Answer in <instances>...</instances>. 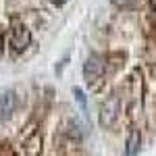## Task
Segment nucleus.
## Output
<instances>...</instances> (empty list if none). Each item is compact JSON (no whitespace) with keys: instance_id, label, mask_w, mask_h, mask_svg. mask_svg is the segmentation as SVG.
Here are the masks:
<instances>
[{"instance_id":"obj_6","label":"nucleus","mask_w":156,"mask_h":156,"mask_svg":"<svg viewBox=\"0 0 156 156\" xmlns=\"http://www.w3.org/2000/svg\"><path fill=\"white\" fill-rule=\"evenodd\" d=\"M112 4L119 9H133L137 4V0H112Z\"/></svg>"},{"instance_id":"obj_7","label":"nucleus","mask_w":156,"mask_h":156,"mask_svg":"<svg viewBox=\"0 0 156 156\" xmlns=\"http://www.w3.org/2000/svg\"><path fill=\"white\" fill-rule=\"evenodd\" d=\"M73 92H75V96H77V102L85 108V96H83V92H81V87H75Z\"/></svg>"},{"instance_id":"obj_1","label":"nucleus","mask_w":156,"mask_h":156,"mask_svg":"<svg viewBox=\"0 0 156 156\" xmlns=\"http://www.w3.org/2000/svg\"><path fill=\"white\" fill-rule=\"evenodd\" d=\"M119 112H121V100L119 96H110L106 98L102 104H100V112H98V123L108 129V127H112L117 119H119Z\"/></svg>"},{"instance_id":"obj_9","label":"nucleus","mask_w":156,"mask_h":156,"mask_svg":"<svg viewBox=\"0 0 156 156\" xmlns=\"http://www.w3.org/2000/svg\"><path fill=\"white\" fill-rule=\"evenodd\" d=\"M2 52H4V40H2V36H0V56H2Z\"/></svg>"},{"instance_id":"obj_8","label":"nucleus","mask_w":156,"mask_h":156,"mask_svg":"<svg viewBox=\"0 0 156 156\" xmlns=\"http://www.w3.org/2000/svg\"><path fill=\"white\" fill-rule=\"evenodd\" d=\"M48 2H52V4H56V6H60V4H65V2H69V0H48Z\"/></svg>"},{"instance_id":"obj_4","label":"nucleus","mask_w":156,"mask_h":156,"mask_svg":"<svg viewBox=\"0 0 156 156\" xmlns=\"http://www.w3.org/2000/svg\"><path fill=\"white\" fill-rule=\"evenodd\" d=\"M17 108V94L9 90L0 94V121H6Z\"/></svg>"},{"instance_id":"obj_2","label":"nucleus","mask_w":156,"mask_h":156,"mask_svg":"<svg viewBox=\"0 0 156 156\" xmlns=\"http://www.w3.org/2000/svg\"><path fill=\"white\" fill-rule=\"evenodd\" d=\"M106 71V60L100 54H92L90 58L83 62V79L87 85H94L102 79V75Z\"/></svg>"},{"instance_id":"obj_3","label":"nucleus","mask_w":156,"mask_h":156,"mask_svg":"<svg viewBox=\"0 0 156 156\" xmlns=\"http://www.w3.org/2000/svg\"><path fill=\"white\" fill-rule=\"evenodd\" d=\"M31 44V31L25 27L23 23H17L11 31V48L12 52H25Z\"/></svg>"},{"instance_id":"obj_5","label":"nucleus","mask_w":156,"mask_h":156,"mask_svg":"<svg viewBox=\"0 0 156 156\" xmlns=\"http://www.w3.org/2000/svg\"><path fill=\"white\" fill-rule=\"evenodd\" d=\"M140 146H142V133H140V129H131L129 137H127L125 154H127V156H135L137 152H140Z\"/></svg>"}]
</instances>
